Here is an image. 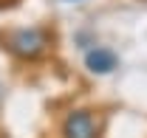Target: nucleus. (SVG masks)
<instances>
[{
  "mask_svg": "<svg viewBox=\"0 0 147 138\" xmlns=\"http://www.w3.org/2000/svg\"><path fill=\"white\" fill-rule=\"evenodd\" d=\"M51 45V34L42 25H28V28H11L3 34V48L20 62H37Z\"/></svg>",
  "mask_w": 147,
  "mask_h": 138,
  "instance_id": "1",
  "label": "nucleus"
},
{
  "mask_svg": "<svg viewBox=\"0 0 147 138\" xmlns=\"http://www.w3.org/2000/svg\"><path fill=\"white\" fill-rule=\"evenodd\" d=\"M59 135L62 138H99V119L88 107H76L71 113H65V119L59 124Z\"/></svg>",
  "mask_w": 147,
  "mask_h": 138,
  "instance_id": "2",
  "label": "nucleus"
},
{
  "mask_svg": "<svg viewBox=\"0 0 147 138\" xmlns=\"http://www.w3.org/2000/svg\"><path fill=\"white\" fill-rule=\"evenodd\" d=\"M116 65H119L116 54L110 51V48H105V45H93L91 51L85 54V68L91 70V73H96V76H108V73H113Z\"/></svg>",
  "mask_w": 147,
  "mask_h": 138,
  "instance_id": "3",
  "label": "nucleus"
},
{
  "mask_svg": "<svg viewBox=\"0 0 147 138\" xmlns=\"http://www.w3.org/2000/svg\"><path fill=\"white\" fill-rule=\"evenodd\" d=\"M68 3H76V0H68Z\"/></svg>",
  "mask_w": 147,
  "mask_h": 138,
  "instance_id": "5",
  "label": "nucleus"
},
{
  "mask_svg": "<svg viewBox=\"0 0 147 138\" xmlns=\"http://www.w3.org/2000/svg\"><path fill=\"white\" fill-rule=\"evenodd\" d=\"M0 102H3V85H0Z\"/></svg>",
  "mask_w": 147,
  "mask_h": 138,
  "instance_id": "4",
  "label": "nucleus"
}]
</instances>
